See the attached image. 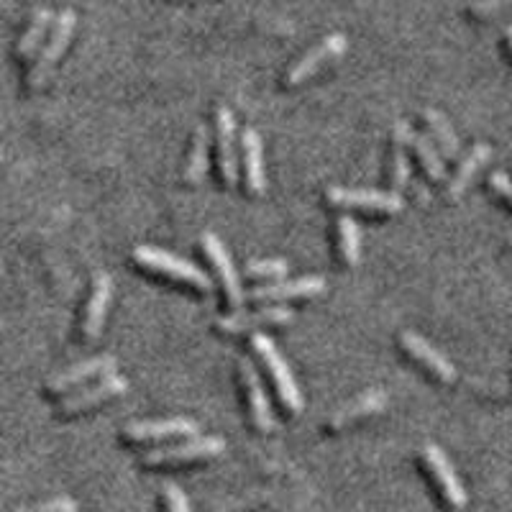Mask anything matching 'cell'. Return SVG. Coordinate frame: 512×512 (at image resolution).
I'll use <instances>...</instances> for the list:
<instances>
[{"instance_id": "cell-10", "label": "cell", "mask_w": 512, "mask_h": 512, "mask_svg": "<svg viewBox=\"0 0 512 512\" xmlns=\"http://www.w3.org/2000/svg\"><path fill=\"white\" fill-rule=\"evenodd\" d=\"M295 320V310L287 305H267V308L251 310V313H231L216 320V331L223 336H244V333H256L259 328L269 326H287Z\"/></svg>"}, {"instance_id": "cell-31", "label": "cell", "mask_w": 512, "mask_h": 512, "mask_svg": "<svg viewBox=\"0 0 512 512\" xmlns=\"http://www.w3.org/2000/svg\"><path fill=\"white\" fill-rule=\"evenodd\" d=\"M510 0H477L472 6V16L477 18H487V16H495L500 8H505Z\"/></svg>"}, {"instance_id": "cell-14", "label": "cell", "mask_w": 512, "mask_h": 512, "mask_svg": "<svg viewBox=\"0 0 512 512\" xmlns=\"http://www.w3.org/2000/svg\"><path fill=\"white\" fill-rule=\"evenodd\" d=\"M216 146H218V175L226 190L239 185V154H236V121L231 108L218 105L216 111Z\"/></svg>"}, {"instance_id": "cell-3", "label": "cell", "mask_w": 512, "mask_h": 512, "mask_svg": "<svg viewBox=\"0 0 512 512\" xmlns=\"http://www.w3.org/2000/svg\"><path fill=\"white\" fill-rule=\"evenodd\" d=\"M226 451V441L221 436H198L187 438L185 443H175V446L154 448L141 456L139 464L146 469H167V466H182L195 464V461L216 459Z\"/></svg>"}, {"instance_id": "cell-2", "label": "cell", "mask_w": 512, "mask_h": 512, "mask_svg": "<svg viewBox=\"0 0 512 512\" xmlns=\"http://www.w3.org/2000/svg\"><path fill=\"white\" fill-rule=\"evenodd\" d=\"M251 349H254V354L262 359V364L267 367L269 377H272L274 382V390H277V395H280V402L285 405V410H290V413H303L305 402H303V395H300V387H297L295 377H292V369L287 367V361L282 359L280 349L274 346V341L269 336H264V333H254L251 336Z\"/></svg>"}, {"instance_id": "cell-24", "label": "cell", "mask_w": 512, "mask_h": 512, "mask_svg": "<svg viewBox=\"0 0 512 512\" xmlns=\"http://www.w3.org/2000/svg\"><path fill=\"white\" fill-rule=\"evenodd\" d=\"M49 26H54V16L49 8H36L29 18V26L16 41V57L18 59H29L31 54L36 52V47L41 44L44 34L49 31Z\"/></svg>"}, {"instance_id": "cell-20", "label": "cell", "mask_w": 512, "mask_h": 512, "mask_svg": "<svg viewBox=\"0 0 512 512\" xmlns=\"http://www.w3.org/2000/svg\"><path fill=\"white\" fill-rule=\"evenodd\" d=\"M413 128L405 121H395L392 126V157H390V180L397 195L405 192L410 182V159L408 149L413 146Z\"/></svg>"}, {"instance_id": "cell-23", "label": "cell", "mask_w": 512, "mask_h": 512, "mask_svg": "<svg viewBox=\"0 0 512 512\" xmlns=\"http://www.w3.org/2000/svg\"><path fill=\"white\" fill-rule=\"evenodd\" d=\"M336 251L344 267H356L361 256V233L351 216L336 218Z\"/></svg>"}, {"instance_id": "cell-28", "label": "cell", "mask_w": 512, "mask_h": 512, "mask_svg": "<svg viewBox=\"0 0 512 512\" xmlns=\"http://www.w3.org/2000/svg\"><path fill=\"white\" fill-rule=\"evenodd\" d=\"M13 512H80V505L72 497H52V500L16 507Z\"/></svg>"}, {"instance_id": "cell-4", "label": "cell", "mask_w": 512, "mask_h": 512, "mask_svg": "<svg viewBox=\"0 0 512 512\" xmlns=\"http://www.w3.org/2000/svg\"><path fill=\"white\" fill-rule=\"evenodd\" d=\"M326 203L338 210H361L377 216H397L405 210V200L395 190H361V187H328Z\"/></svg>"}, {"instance_id": "cell-6", "label": "cell", "mask_w": 512, "mask_h": 512, "mask_svg": "<svg viewBox=\"0 0 512 512\" xmlns=\"http://www.w3.org/2000/svg\"><path fill=\"white\" fill-rule=\"evenodd\" d=\"M75 24H77V16H75V11H70V8L54 18L52 34H49L47 44L41 47L39 57H36L34 67H31V72H29V80H26L29 82V90L44 88V82L49 80V75H52L54 67H57L59 57H62L64 49H67V44H70Z\"/></svg>"}, {"instance_id": "cell-26", "label": "cell", "mask_w": 512, "mask_h": 512, "mask_svg": "<svg viewBox=\"0 0 512 512\" xmlns=\"http://www.w3.org/2000/svg\"><path fill=\"white\" fill-rule=\"evenodd\" d=\"M413 149H415V154H418L420 164H423L428 180L431 182L446 180V164H443L441 152H438L436 146H433V141L428 139V136L413 134Z\"/></svg>"}, {"instance_id": "cell-8", "label": "cell", "mask_w": 512, "mask_h": 512, "mask_svg": "<svg viewBox=\"0 0 512 512\" xmlns=\"http://www.w3.org/2000/svg\"><path fill=\"white\" fill-rule=\"evenodd\" d=\"M128 392V382L118 374H111V377H103L98 384L93 387H85V390L75 392V395H64L62 400L57 402V408H54V415L57 418H75V415L85 413L90 408H98L103 402H111L116 397L126 395Z\"/></svg>"}, {"instance_id": "cell-30", "label": "cell", "mask_w": 512, "mask_h": 512, "mask_svg": "<svg viewBox=\"0 0 512 512\" xmlns=\"http://www.w3.org/2000/svg\"><path fill=\"white\" fill-rule=\"evenodd\" d=\"M489 187L495 195H500L507 205H512V180L505 175V172H495V175H489Z\"/></svg>"}, {"instance_id": "cell-12", "label": "cell", "mask_w": 512, "mask_h": 512, "mask_svg": "<svg viewBox=\"0 0 512 512\" xmlns=\"http://www.w3.org/2000/svg\"><path fill=\"white\" fill-rule=\"evenodd\" d=\"M397 344H400L402 354L408 359L418 361L425 372L431 374L433 379H438L441 384H454L456 382V367L436 346H431L425 338H420L415 331H402L397 336Z\"/></svg>"}, {"instance_id": "cell-33", "label": "cell", "mask_w": 512, "mask_h": 512, "mask_svg": "<svg viewBox=\"0 0 512 512\" xmlns=\"http://www.w3.org/2000/svg\"><path fill=\"white\" fill-rule=\"evenodd\" d=\"M29 3H31V0H29Z\"/></svg>"}, {"instance_id": "cell-15", "label": "cell", "mask_w": 512, "mask_h": 512, "mask_svg": "<svg viewBox=\"0 0 512 512\" xmlns=\"http://www.w3.org/2000/svg\"><path fill=\"white\" fill-rule=\"evenodd\" d=\"M111 374H116V359L108 354L93 356V359L72 364L70 369L54 374V377L47 382V387H44V392H47L49 397L70 395V390H75V387H80V384L90 382V379L95 377H111Z\"/></svg>"}, {"instance_id": "cell-11", "label": "cell", "mask_w": 512, "mask_h": 512, "mask_svg": "<svg viewBox=\"0 0 512 512\" xmlns=\"http://www.w3.org/2000/svg\"><path fill=\"white\" fill-rule=\"evenodd\" d=\"M121 436L128 443H162L172 441V438H198L200 425L190 418L139 420V423H128Z\"/></svg>"}, {"instance_id": "cell-16", "label": "cell", "mask_w": 512, "mask_h": 512, "mask_svg": "<svg viewBox=\"0 0 512 512\" xmlns=\"http://www.w3.org/2000/svg\"><path fill=\"white\" fill-rule=\"evenodd\" d=\"M326 292L323 277H300V280H280L269 285L254 287L246 292V300L251 303H290V300H305V297H318Z\"/></svg>"}, {"instance_id": "cell-7", "label": "cell", "mask_w": 512, "mask_h": 512, "mask_svg": "<svg viewBox=\"0 0 512 512\" xmlns=\"http://www.w3.org/2000/svg\"><path fill=\"white\" fill-rule=\"evenodd\" d=\"M200 249H203V256L208 259V264L213 267V272H216L218 282H221L223 295H226V303L231 305L233 310H239L246 300V292H244V287H241V277H239V272H236V267H233L231 254H228L226 244L218 239L216 233L205 231L203 236H200Z\"/></svg>"}, {"instance_id": "cell-32", "label": "cell", "mask_w": 512, "mask_h": 512, "mask_svg": "<svg viewBox=\"0 0 512 512\" xmlns=\"http://www.w3.org/2000/svg\"><path fill=\"white\" fill-rule=\"evenodd\" d=\"M505 39H507V47H510V52H512V29H507Z\"/></svg>"}, {"instance_id": "cell-19", "label": "cell", "mask_w": 512, "mask_h": 512, "mask_svg": "<svg viewBox=\"0 0 512 512\" xmlns=\"http://www.w3.org/2000/svg\"><path fill=\"white\" fill-rule=\"evenodd\" d=\"M384 408H387V392L374 387V390L361 392V395H356L351 402H346V405H341L338 410H333L323 428H326L328 433H338L344 431V428H349V425L359 423V420L369 418V415L379 413V410Z\"/></svg>"}, {"instance_id": "cell-25", "label": "cell", "mask_w": 512, "mask_h": 512, "mask_svg": "<svg viewBox=\"0 0 512 512\" xmlns=\"http://www.w3.org/2000/svg\"><path fill=\"white\" fill-rule=\"evenodd\" d=\"M420 118H423L425 128H428L433 139H436V144H438V149L443 152V157H448V159L459 157V149H461L459 136L454 134L451 123H448L446 118L436 111V108H423Z\"/></svg>"}, {"instance_id": "cell-27", "label": "cell", "mask_w": 512, "mask_h": 512, "mask_svg": "<svg viewBox=\"0 0 512 512\" xmlns=\"http://www.w3.org/2000/svg\"><path fill=\"white\" fill-rule=\"evenodd\" d=\"M287 272H290V264L285 259H256V262H249L244 267L246 280L264 282V285L285 280Z\"/></svg>"}, {"instance_id": "cell-5", "label": "cell", "mask_w": 512, "mask_h": 512, "mask_svg": "<svg viewBox=\"0 0 512 512\" xmlns=\"http://www.w3.org/2000/svg\"><path fill=\"white\" fill-rule=\"evenodd\" d=\"M420 464H423L425 474L431 477V482L436 484L438 495L446 502V507H451V510H464L466 489L461 484L456 469L451 466V461H448V456L443 454V448H438L436 443H425L420 448Z\"/></svg>"}, {"instance_id": "cell-1", "label": "cell", "mask_w": 512, "mask_h": 512, "mask_svg": "<svg viewBox=\"0 0 512 512\" xmlns=\"http://www.w3.org/2000/svg\"><path fill=\"white\" fill-rule=\"evenodd\" d=\"M131 262L139 269H146V272L157 274V277H164V280L192 287V290H198L200 295H210V292H213V282H210V277L203 269L185 262L180 256L169 254V251L157 249V246H136V249L131 251Z\"/></svg>"}, {"instance_id": "cell-21", "label": "cell", "mask_w": 512, "mask_h": 512, "mask_svg": "<svg viewBox=\"0 0 512 512\" xmlns=\"http://www.w3.org/2000/svg\"><path fill=\"white\" fill-rule=\"evenodd\" d=\"M489 159H492V146L474 144L472 149H469V154H466V157L459 162V169L454 172V177L448 180L446 200H451V203H454V200H459L461 195L469 190V185L477 180L479 169H482Z\"/></svg>"}, {"instance_id": "cell-17", "label": "cell", "mask_w": 512, "mask_h": 512, "mask_svg": "<svg viewBox=\"0 0 512 512\" xmlns=\"http://www.w3.org/2000/svg\"><path fill=\"white\" fill-rule=\"evenodd\" d=\"M111 300H113L111 274H105V272L95 274L93 290H90V297H88V305H85V310H82V318H80L82 341L93 344L95 338L103 333L105 318H108V308H111Z\"/></svg>"}, {"instance_id": "cell-9", "label": "cell", "mask_w": 512, "mask_h": 512, "mask_svg": "<svg viewBox=\"0 0 512 512\" xmlns=\"http://www.w3.org/2000/svg\"><path fill=\"white\" fill-rule=\"evenodd\" d=\"M346 49H349V39H346L344 34L323 36V39L315 44V47H310L308 52H305L303 57L297 59L290 70L285 72V85L287 88H297V85H303V82L308 80V77H313L320 67H326L328 62H333V59L341 57Z\"/></svg>"}, {"instance_id": "cell-22", "label": "cell", "mask_w": 512, "mask_h": 512, "mask_svg": "<svg viewBox=\"0 0 512 512\" xmlns=\"http://www.w3.org/2000/svg\"><path fill=\"white\" fill-rule=\"evenodd\" d=\"M210 164V128L205 123H200L195 128L190 141V154H187L185 162V182L187 185H200L208 175Z\"/></svg>"}, {"instance_id": "cell-13", "label": "cell", "mask_w": 512, "mask_h": 512, "mask_svg": "<svg viewBox=\"0 0 512 512\" xmlns=\"http://www.w3.org/2000/svg\"><path fill=\"white\" fill-rule=\"evenodd\" d=\"M239 382L241 390H244V400H246V410H249V418L254 423L256 431L262 433H272L277 428L272 415V405L267 400V392L262 387V379H259V372L251 364L249 359H239Z\"/></svg>"}, {"instance_id": "cell-18", "label": "cell", "mask_w": 512, "mask_h": 512, "mask_svg": "<svg viewBox=\"0 0 512 512\" xmlns=\"http://www.w3.org/2000/svg\"><path fill=\"white\" fill-rule=\"evenodd\" d=\"M241 149V172L249 195L262 198L267 192V169H264V144L256 128H244L239 139Z\"/></svg>"}, {"instance_id": "cell-29", "label": "cell", "mask_w": 512, "mask_h": 512, "mask_svg": "<svg viewBox=\"0 0 512 512\" xmlns=\"http://www.w3.org/2000/svg\"><path fill=\"white\" fill-rule=\"evenodd\" d=\"M162 505L164 512H192L187 495L177 484H164L162 487Z\"/></svg>"}]
</instances>
